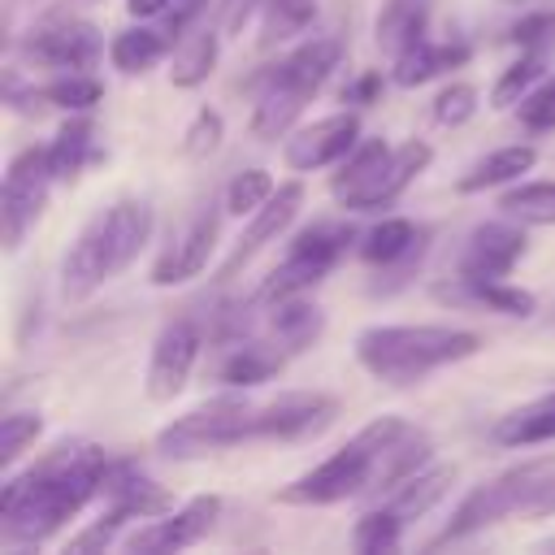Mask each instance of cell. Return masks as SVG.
<instances>
[{
    "label": "cell",
    "instance_id": "36",
    "mask_svg": "<svg viewBox=\"0 0 555 555\" xmlns=\"http://www.w3.org/2000/svg\"><path fill=\"white\" fill-rule=\"evenodd\" d=\"M542 74H546V56L538 52V48H529L520 61H512L499 78H494V87H490V108H516L538 82H542Z\"/></svg>",
    "mask_w": 555,
    "mask_h": 555
},
{
    "label": "cell",
    "instance_id": "16",
    "mask_svg": "<svg viewBox=\"0 0 555 555\" xmlns=\"http://www.w3.org/2000/svg\"><path fill=\"white\" fill-rule=\"evenodd\" d=\"M26 52L48 69L69 74V69H95V61L104 52V39L91 22H56V26L35 30Z\"/></svg>",
    "mask_w": 555,
    "mask_h": 555
},
{
    "label": "cell",
    "instance_id": "31",
    "mask_svg": "<svg viewBox=\"0 0 555 555\" xmlns=\"http://www.w3.org/2000/svg\"><path fill=\"white\" fill-rule=\"evenodd\" d=\"M173 52V39L165 30H152V26H130V30H117L108 39V65L126 78L134 74H147L152 65H160L165 56Z\"/></svg>",
    "mask_w": 555,
    "mask_h": 555
},
{
    "label": "cell",
    "instance_id": "49",
    "mask_svg": "<svg viewBox=\"0 0 555 555\" xmlns=\"http://www.w3.org/2000/svg\"><path fill=\"white\" fill-rule=\"evenodd\" d=\"M525 516H555V473L546 477V486L538 490V499L529 503V512Z\"/></svg>",
    "mask_w": 555,
    "mask_h": 555
},
{
    "label": "cell",
    "instance_id": "27",
    "mask_svg": "<svg viewBox=\"0 0 555 555\" xmlns=\"http://www.w3.org/2000/svg\"><path fill=\"white\" fill-rule=\"evenodd\" d=\"M282 373V351L264 347V343H230L225 356L217 360V382L225 390H251V386H264Z\"/></svg>",
    "mask_w": 555,
    "mask_h": 555
},
{
    "label": "cell",
    "instance_id": "38",
    "mask_svg": "<svg viewBox=\"0 0 555 555\" xmlns=\"http://www.w3.org/2000/svg\"><path fill=\"white\" fill-rule=\"evenodd\" d=\"M317 17V0H264L260 9V43H282L291 35H304Z\"/></svg>",
    "mask_w": 555,
    "mask_h": 555
},
{
    "label": "cell",
    "instance_id": "9",
    "mask_svg": "<svg viewBox=\"0 0 555 555\" xmlns=\"http://www.w3.org/2000/svg\"><path fill=\"white\" fill-rule=\"evenodd\" d=\"M338 399L321 390H282L251 408V442H304L334 425Z\"/></svg>",
    "mask_w": 555,
    "mask_h": 555
},
{
    "label": "cell",
    "instance_id": "7",
    "mask_svg": "<svg viewBox=\"0 0 555 555\" xmlns=\"http://www.w3.org/2000/svg\"><path fill=\"white\" fill-rule=\"evenodd\" d=\"M351 238H356L351 225H330V221H317V225L299 230L291 238L286 260L264 278V286L256 291V299L260 304H278V299H291V295H308L338 264V256L347 251Z\"/></svg>",
    "mask_w": 555,
    "mask_h": 555
},
{
    "label": "cell",
    "instance_id": "3",
    "mask_svg": "<svg viewBox=\"0 0 555 555\" xmlns=\"http://www.w3.org/2000/svg\"><path fill=\"white\" fill-rule=\"evenodd\" d=\"M477 351H481V334L451 325H369L356 334L360 369L382 386H399V390Z\"/></svg>",
    "mask_w": 555,
    "mask_h": 555
},
{
    "label": "cell",
    "instance_id": "39",
    "mask_svg": "<svg viewBox=\"0 0 555 555\" xmlns=\"http://www.w3.org/2000/svg\"><path fill=\"white\" fill-rule=\"evenodd\" d=\"M403 525L408 520H399L390 507H382V503H373L356 525H351V546L360 551V555H382V551H395L399 546V538H403Z\"/></svg>",
    "mask_w": 555,
    "mask_h": 555
},
{
    "label": "cell",
    "instance_id": "12",
    "mask_svg": "<svg viewBox=\"0 0 555 555\" xmlns=\"http://www.w3.org/2000/svg\"><path fill=\"white\" fill-rule=\"evenodd\" d=\"M529 251V238H525V225L503 217V221H481L468 238H464V251H460V264L455 273L460 278H473V282H499L516 269V260Z\"/></svg>",
    "mask_w": 555,
    "mask_h": 555
},
{
    "label": "cell",
    "instance_id": "48",
    "mask_svg": "<svg viewBox=\"0 0 555 555\" xmlns=\"http://www.w3.org/2000/svg\"><path fill=\"white\" fill-rule=\"evenodd\" d=\"M377 95H382V69L360 74V78H356V87L347 91V100H351V104H373Z\"/></svg>",
    "mask_w": 555,
    "mask_h": 555
},
{
    "label": "cell",
    "instance_id": "4",
    "mask_svg": "<svg viewBox=\"0 0 555 555\" xmlns=\"http://www.w3.org/2000/svg\"><path fill=\"white\" fill-rule=\"evenodd\" d=\"M408 429H412V421H403V416H373L334 455H325L317 468H308L291 486H282L273 494V503H286V507H330V503L364 499L369 486H373L377 451H386L390 442H399Z\"/></svg>",
    "mask_w": 555,
    "mask_h": 555
},
{
    "label": "cell",
    "instance_id": "17",
    "mask_svg": "<svg viewBox=\"0 0 555 555\" xmlns=\"http://www.w3.org/2000/svg\"><path fill=\"white\" fill-rule=\"evenodd\" d=\"M308 100H312V95H304L299 87L282 82V78L269 69V74L256 82V104H251V121H247L251 139H260V143L286 139V134L295 130V121L304 117Z\"/></svg>",
    "mask_w": 555,
    "mask_h": 555
},
{
    "label": "cell",
    "instance_id": "33",
    "mask_svg": "<svg viewBox=\"0 0 555 555\" xmlns=\"http://www.w3.org/2000/svg\"><path fill=\"white\" fill-rule=\"evenodd\" d=\"M217 56H221V39L217 30H186L182 39H173V52H169V82L191 91L199 82H208V74L217 69Z\"/></svg>",
    "mask_w": 555,
    "mask_h": 555
},
{
    "label": "cell",
    "instance_id": "41",
    "mask_svg": "<svg viewBox=\"0 0 555 555\" xmlns=\"http://www.w3.org/2000/svg\"><path fill=\"white\" fill-rule=\"evenodd\" d=\"M221 139H225V117L204 104V108H195V117L182 130V152L191 160H204V156H212L221 147Z\"/></svg>",
    "mask_w": 555,
    "mask_h": 555
},
{
    "label": "cell",
    "instance_id": "10",
    "mask_svg": "<svg viewBox=\"0 0 555 555\" xmlns=\"http://www.w3.org/2000/svg\"><path fill=\"white\" fill-rule=\"evenodd\" d=\"M199 347H204V334L191 317H178L169 321L156 343H152V356H147V373H143V395L152 403H169L182 395V386L191 382V369L199 360Z\"/></svg>",
    "mask_w": 555,
    "mask_h": 555
},
{
    "label": "cell",
    "instance_id": "1",
    "mask_svg": "<svg viewBox=\"0 0 555 555\" xmlns=\"http://www.w3.org/2000/svg\"><path fill=\"white\" fill-rule=\"evenodd\" d=\"M104 464H108V455L100 447L74 442V447H56L35 468L9 477L0 490L4 542L39 546L52 533H61L91 499H100Z\"/></svg>",
    "mask_w": 555,
    "mask_h": 555
},
{
    "label": "cell",
    "instance_id": "28",
    "mask_svg": "<svg viewBox=\"0 0 555 555\" xmlns=\"http://www.w3.org/2000/svg\"><path fill=\"white\" fill-rule=\"evenodd\" d=\"M464 61H468V48H464V43H434V39H421V43H412L408 52L395 56L390 82H395V87H421V82H429V78H438V74H447V69H460Z\"/></svg>",
    "mask_w": 555,
    "mask_h": 555
},
{
    "label": "cell",
    "instance_id": "14",
    "mask_svg": "<svg viewBox=\"0 0 555 555\" xmlns=\"http://www.w3.org/2000/svg\"><path fill=\"white\" fill-rule=\"evenodd\" d=\"M217 230H221V212H217V208L199 212V217L160 251V260L152 264V286H182V282L199 278V273L208 269L212 251H217Z\"/></svg>",
    "mask_w": 555,
    "mask_h": 555
},
{
    "label": "cell",
    "instance_id": "32",
    "mask_svg": "<svg viewBox=\"0 0 555 555\" xmlns=\"http://www.w3.org/2000/svg\"><path fill=\"white\" fill-rule=\"evenodd\" d=\"M555 438V390L520 403L516 412L494 421V442L499 447H538Z\"/></svg>",
    "mask_w": 555,
    "mask_h": 555
},
{
    "label": "cell",
    "instance_id": "47",
    "mask_svg": "<svg viewBox=\"0 0 555 555\" xmlns=\"http://www.w3.org/2000/svg\"><path fill=\"white\" fill-rule=\"evenodd\" d=\"M208 9V0H173L169 4V13H165V35L169 39H182L191 26H195V17Z\"/></svg>",
    "mask_w": 555,
    "mask_h": 555
},
{
    "label": "cell",
    "instance_id": "2",
    "mask_svg": "<svg viewBox=\"0 0 555 555\" xmlns=\"http://www.w3.org/2000/svg\"><path fill=\"white\" fill-rule=\"evenodd\" d=\"M152 230L156 212L147 199H117L104 212H95L61 260V295L69 304L95 295L104 282H113L139 260V251L152 243Z\"/></svg>",
    "mask_w": 555,
    "mask_h": 555
},
{
    "label": "cell",
    "instance_id": "43",
    "mask_svg": "<svg viewBox=\"0 0 555 555\" xmlns=\"http://www.w3.org/2000/svg\"><path fill=\"white\" fill-rule=\"evenodd\" d=\"M481 95H477V87L473 82H447L438 95H434V121L438 126H464V121H473L477 117V104Z\"/></svg>",
    "mask_w": 555,
    "mask_h": 555
},
{
    "label": "cell",
    "instance_id": "22",
    "mask_svg": "<svg viewBox=\"0 0 555 555\" xmlns=\"http://www.w3.org/2000/svg\"><path fill=\"white\" fill-rule=\"evenodd\" d=\"M338 61H343V43L330 39V35H312V39L295 43V48L273 65V74H278L282 82L299 87L304 95H317V91L330 82V74L338 69Z\"/></svg>",
    "mask_w": 555,
    "mask_h": 555
},
{
    "label": "cell",
    "instance_id": "11",
    "mask_svg": "<svg viewBox=\"0 0 555 555\" xmlns=\"http://www.w3.org/2000/svg\"><path fill=\"white\" fill-rule=\"evenodd\" d=\"M356 143H360V117L343 108V113L317 117L312 126L291 130L282 143V160L291 173H317V169L338 165Z\"/></svg>",
    "mask_w": 555,
    "mask_h": 555
},
{
    "label": "cell",
    "instance_id": "45",
    "mask_svg": "<svg viewBox=\"0 0 555 555\" xmlns=\"http://www.w3.org/2000/svg\"><path fill=\"white\" fill-rule=\"evenodd\" d=\"M516 113H520V126H525V130H555V78H542V82L516 104Z\"/></svg>",
    "mask_w": 555,
    "mask_h": 555
},
{
    "label": "cell",
    "instance_id": "46",
    "mask_svg": "<svg viewBox=\"0 0 555 555\" xmlns=\"http://www.w3.org/2000/svg\"><path fill=\"white\" fill-rule=\"evenodd\" d=\"M507 39H512L516 48H525V52H529V48L542 52V48L555 39V13H525V17L507 30Z\"/></svg>",
    "mask_w": 555,
    "mask_h": 555
},
{
    "label": "cell",
    "instance_id": "5",
    "mask_svg": "<svg viewBox=\"0 0 555 555\" xmlns=\"http://www.w3.org/2000/svg\"><path fill=\"white\" fill-rule=\"evenodd\" d=\"M251 408L256 403H247L243 395H217L186 416H173L156 434V451L169 460H195L221 447H243L251 442Z\"/></svg>",
    "mask_w": 555,
    "mask_h": 555
},
{
    "label": "cell",
    "instance_id": "29",
    "mask_svg": "<svg viewBox=\"0 0 555 555\" xmlns=\"http://www.w3.org/2000/svg\"><path fill=\"white\" fill-rule=\"evenodd\" d=\"M325 330V312L308 299V295H291L269 304V334L273 343H282V351H304L321 338Z\"/></svg>",
    "mask_w": 555,
    "mask_h": 555
},
{
    "label": "cell",
    "instance_id": "34",
    "mask_svg": "<svg viewBox=\"0 0 555 555\" xmlns=\"http://www.w3.org/2000/svg\"><path fill=\"white\" fill-rule=\"evenodd\" d=\"M48 160H52L56 182H74L95 160V121L87 113H69V121L48 143Z\"/></svg>",
    "mask_w": 555,
    "mask_h": 555
},
{
    "label": "cell",
    "instance_id": "8",
    "mask_svg": "<svg viewBox=\"0 0 555 555\" xmlns=\"http://www.w3.org/2000/svg\"><path fill=\"white\" fill-rule=\"evenodd\" d=\"M56 173L48 160V147H22L9 169H4V191H0V217H4V247L17 251L26 230H35L48 191H52Z\"/></svg>",
    "mask_w": 555,
    "mask_h": 555
},
{
    "label": "cell",
    "instance_id": "35",
    "mask_svg": "<svg viewBox=\"0 0 555 555\" xmlns=\"http://www.w3.org/2000/svg\"><path fill=\"white\" fill-rule=\"evenodd\" d=\"M499 212L520 225H555V182H516L499 195Z\"/></svg>",
    "mask_w": 555,
    "mask_h": 555
},
{
    "label": "cell",
    "instance_id": "20",
    "mask_svg": "<svg viewBox=\"0 0 555 555\" xmlns=\"http://www.w3.org/2000/svg\"><path fill=\"white\" fill-rule=\"evenodd\" d=\"M425 230L421 225H412L408 217H382L373 230H364L360 234V256L369 260V264H377V269H412L416 260H421V251H425Z\"/></svg>",
    "mask_w": 555,
    "mask_h": 555
},
{
    "label": "cell",
    "instance_id": "15",
    "mask_svg": "<svg viewBox=\"0 0 555 555\" xmlns=\"http://www.w3.org/2000/svg\"><path fill=\"white\" fill-rule=\"evenodd\" d=\"M299 208H304V182H282L251 217H247V225H243V234H238V247L225 256V264H221V278H234L264 243H273L295 217H299Z\"/></svg>",
    "mask_w": 555,
    "mask_h": 555
},
{
    "label": "cell",
    "instance_id": "50",
    "mask_svg": "<svg viewBox=\"0 0 555 555\" xmlns=\"http://www.w3.org/2000/svg\"><path fill=\"white\" fill-rule=\"evenodd\" d=\"M169 4H173V0H126V13L143 22V17H160V13H169Z\"/></svg>",
    "mask_w": 555,
    "mask_h": 555
},
{
    "label": "cell",
    "instance_id": "51",
    "mask_svg": "<svg viewBox=\"0 0 555 555\" xmlns=\"http://www.w3.org/2000/svg\"><path fill=\"white\" fill-rule=\"evenodd\" d=\"M499 4H529V0H499Z\"/></svg>",
    "mask_w": 555,
    "mask_h": 555
},
{
    "label": "cell",
    "instance_id": "13",
    "mask_svg": "<svg viewBox=\"0 0 555 555\" xmlns=\"http://www.w3.org/2000/svg\"><path fill=\"white\" fill-rule=\"evenodd\" d=\"M217 516H221V494H195L182 507H173L156 520H143L126 538V546L130 551H182V546H195L199 538H208Z\"/></svg>",
    "mask_w": 555,
    "mask_h": 555
},
{
    "label": "cell",
    "instance_id": "18",
    "mask_svg": "<svg viewBox=\"0 0 555 555\" xmlns=\"http://www.w3.org/2000/svg\"><path fill=\"white\" fill-rule=\"evenodd\" d=\"M100 499L121 503L134 520H156V516L173 512V494H169L160 481L143 477L130 460H113V455H108V464H104V490H100Z\"/></svg>",
    "mask_w": 555,
    "mask_h": 555
},
{
    "label": "cell",
    "instance_id": "25",
    "mask_svg": "<svg viewBox=\"0 0 555 555\" xmlns=\"http://www.w3.org/2000/svg\"><path fill=\"white\" fill-rule=\"evenodd\" d=\"M429 460H434V442H429V434L425 429H408L399 442H390L386 451H377V464H373V486H369V503L373 499H382L390 486H399V481H408L412 473H421V468H429Z\"/></svg>",
    "mask_w": 555,
    "mask_h": 555
},
{
    "label": "cell",
    "instance_id": "37",
    "mask_svg": "<svg viewBox=\"0 0 555 555\" xmlns=\"http://www.w3.org/2000/svg\"><path fill=\"white\" fill-rule=\"evenodd\" d=\"M39 100L56 104L65 113H91L104 100V87H100V78H91V69H69V74H56L52 82H43Z\"/></svg>",
    "mask_w": 555,
    "mask_h": 555
},
{
    "label": "cell",
    "instance_id": "19",
    "mask_svg": "<svg viewBox=\"0 0 555 555\" xmlns=\"http://www.w3.org/2000/svg\"><path fill=\"white\" fill-rule=\"evenodd\" d=\"M429 160H434V147L425 143V139H408V143H399L395 152H390V160H386V169H382V178L347 208V212H377V208H390L425 169H429Z\"/></svg>",
    "mask_w": 555,
    "mask_h": 555
},
{
    "label": "cell",
    "instance_id": "44",
    "mask_svg": "<svg viewBox=\"0 0 555 555\" xmlns=\"http://www.w3.org/2000/svg\"><path fill=\"white\" fill-rule=\"evenodd\" d=\"M130 520H134V516H130L121 503H108V512H104L95 525H87L82 533H74V538L65 542V551H69V555H78V551H104V546L117 542V529L130 525Z\"/></svg>",
    "mask_w": 555,
    "mask_h": 555
},
{
    "label": "cell",
    "instance_id": "21",
    "mask_svg": "<svg viewBox=\"0 0 555 555\" xmlns=\"http://www.w3.org/2000/svg\"><path fill=\"white\" fill-rule=\"evenodd\" d=\"M434 295L442 299V304H473V308H490V312H503V317H533L538 312V299H533V291H525V286H512L507 278H499V282H473V278H451V286L447 282H438L434 286Z\"/></svg>",
    "mask_w": 555,
    "mask_h": 555
},
{
    "label": "cell",
    "instance_id": "40",
    "mask_svg": "<svg viewBox=\"0 0 555 555\" xmlns=\"http://www.w3.org/2000/svg\"><path fill=\"white\" fill-rule=\"evenodd\" d=\"M273 191H278V182H273L269 169H260V165L238 169V173L230 178V186H225V212H230V217H251Z\"/></svg>",
    "mask_w": 555,
    "mask_h": 555
},
{
    "label": "cell",
    "instance_id": "24",
    "mask_svg": "<svg viewBox=\"0 0 555 555\" xmlns=\"http://www.w3.org/2000/svg\"><path fill=\"white\" fill-rule=\"evenodd\" d=\"M451 486H455V468H447V464H429V468L412 473L408 481L390 486V490H386L382 499H373V503L390 507L399 520H416V516H425L429 507H438V503L451 494Z\"/></svg>",
    "mask_w": 555,
    "mask_h": 555
},
{
    "label": "cell",
    "instance_id": "30",
    "mask_svg": "<svg viewBox=\"0 0 555 555\" xmlns=\"http://www.w3.org/2000/svg\"><path fill=\"white\" fill-rule=\"evenodd\" d=\"M429 30V9L425 0H386L377 9V22H373V35H377V48L395 61L399 52H408L412 43H421Z\"/></svg>",
    "mask_w": 555,
    "mask_h": 555
},
{
    "label": "cell",
    "instance_id": "26",
    "mask_svg": "<svg viewBox=\"0 0 555 555\" xmlns=\"http://www.w3.org/2000/svg\"><path fill=\"white\" fill-rule=\"evenodd\" d=\"M533 165H538V147H533V143H507V147H494L490 156H481V160L455 182V191H460V195H477V191H490V186H512V182H520Z\"/></svg>",
    "mask_w": 555,
    "mask_h": 555
},
{
    "label": "cell",
    "instance_id": "6",
    "mask_svg": "<svg viewBox=\"0 0 555 555\" xmlns=\"http://www.w3.org/2000/svg\"><path fill=\"white\" fill-rule=\"evenodd\" d=\"M551 473H555V455H538V460H525L512 473L494 477L490 486H477L473 494H464V503L455 507V516L447 520L438 542H455V538H468V533L499 525L516 512H529V503L538 499V490L546 486Z\"/></svg>",
    "mask_w": 555,
    "mask_h": 555
},
{
    "label": "cell",
    "instance_id": "42",
    "mask_svg": "<svg viewBox=\"0 0 555 555\" xmlns=\"http://www.w3.org/2000/svg\"><path fill=\"white\" fill-rule=\"evenodd\" d=\"M39 434H43V416H39V412H9V416L0 421V464L13 468L17 455H22Z\"/></svg>",
    "mask_w": 555,
    "mask_h": 555
},
{
    "label": "cell",
    "instance_id": "23",
    "mask_svg": "<svg viewBox=\"0 0 555 555\" xmlns=\"http://www.w3.org/2000/svg\"><path fill=\"white\" fill-rule=\"evenodd\" d=\"M390 152H395V147H390L386 139H360V143L334 165V173H330V195H334L343 208H351V204L382 178Z\"/></svg>",
    "mask_w": 555,
    "mask_h": 555
}]
</instances>
